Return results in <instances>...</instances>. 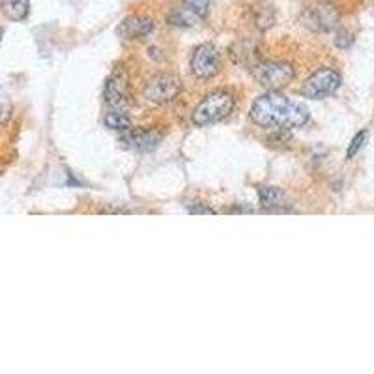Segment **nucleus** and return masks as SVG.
Here are the masks:
<instances>
[{"mask_svg":"<svg viewBox=\"0 0 374 374\" xmlns=\"http://www.w3.org/2000/svg\"><path fill=\"white\" fill-rule=\"evenodd\" d=\"M152 31V19L142 16L126 17V19L120 23V26H118V34H120L122 38H126V40H139V38H144V36H148Z\"/></svg>","mask_w":374,"mask_h":374,"instance_id":"nucleus-8","label":"nucleus"},{"mask_svg":"<svg viewBox=\"0 0 374 374\" xmlns=\"http://www.w3.org/2000/svg\"><path fill=\"white\" fill-rule=\"evenodd\" d=\"M219 66H221V62H219V53L215 47L204 43V46L195 49L191 58V70L195 77L210 79V77L218 75Z\"/></svg>","mask_w":374,"mask_h":374,"instance_id":"nucleus-6","label":"nucleus"},{"mask_svg":"<svg viewBox=\"0 0 374 374\" xmlns=\"http://www.w3.org/2000/svg\"><path fill=\"white\" fill-rule=\"evenodd\" d=\"M180 79L174 75H169V73H159V75H154L150 81H148L146 88H144V94L150 102L157 103V105H165V103L174 102L180 94Z\"/></svg>","mask_w":374,"mask_h":374,"instance_id":"nucleus-5","label":"nucleus"},{"mask_svg":"<svg viewBox=\"0 0 374 374\" xmlns=\"http://www.w3.org/2000/svg\"><path fill=\"white\" fill-rule=\"evenodd\" d=\"M304 23L314 32H329L339 23V14L329 4L313 6L304 14Z\"/></svg>","mask_w":374,"mask_h":374,"instance_id":"nucleus-7","label":"nucleus"},{"mask_svg":"<svg viewBox=\"0 0 374 374\" xmlns=\"http://www.w3.org/2000/svg\"><path fill=\"white\" fill-rule=\"evenodd\" d=\"M258 201L264 206L266 212H281V206L284 204V193L279 187L266 186L258 189Z\"/></svg>","mask_w":374,"mask_h":374,"instance_id":"nucleus-11","label":"nucleus"},{"mask_svg":"<svg viewBox=\"0 0 374 374\" xmlns=\"http://www.w3.org/2000/svg\"><path fill=\"white\" fill-rule=\"evenodd\" d=\"M28 0H0V11L11 21H23L28 16Z\"/></svg>","mask_w":374,"mask_h":374,"instance_id":"nucleus-12","label":"nucleus"},{"mask_svg":"<svg viewBox=\"0 0 374 374\" xmlns=\"http://www.w3.org/2000/svg\"><path fill=\"white\" fill-rule=\"evenodd\" d=\"M275 21V16H273L272 8H257V16H255V23H257L258 28H269Z\"/></svg>","mask_w":374,"mask_h":374,"instance_id":"nucleus-15","label":"nucleus"},{"mask_svg":"<svg viewBox=\"0 0 374 374\" xmlns=\"http://www.w3.org/2000/svg\"><path fill=\"white\" fill-rule=\"evenodd\" d=\"M105 126L111 129H118V132H126V129H132V118L122 111H111L107 112Z\"/></svg>","mask_w":374,"mask_h":374,"instance_id":"nucleus-14","label":"nucleus"},{"mask_svg":"<svg viewBox=\"0 0 374 374\" xmlns=\"http://www.w3.org/2000/svg\"><path fill=\"white\" fill-rule=\"evenodd\" d=\"M234 109V96L230 92L218 90L206 96L193 112V122L197 126H210L227 118Z\"/></svg>","mask_w":374,"mask_h":374,"instance_id":"nucleus-2","label":"nucleus"},{"mask_svg":"<svg viewBox=\"0 0 374 374\" xmlns=\"http://www.w3.org/2000/svg\"><path fill=\"white\" fill-rule=\"evenodd\" d=\"M294 75H296V71L287 62H264L258 68H255V79L272 90L289 85Z\"/></svg>","mask_w":374,"mask_h":374,"instance_id":"nucleus-4","label":"nucleus"},{"mask_svg":"<svg viewBox=\"0 0 374 374\" xmlns=\"http://www.w3.org/2000/svg\"><path fill=\"white\" fill-rule=\"evenodd\" d=\"M182 2L186 8L195 11L198 17H203L208 11V8H210V0H182Z\"/></svg>","mask_w":374,"mask_h":374,"instance_id":"nucleus-16","label":"nucleus"},{"mask_svg":"<svg viewBox=\"0 0 374 374\" xmlns=\"http://www.w3.org/2000/svg\"><path fill=\"white\" fill-rule=\"evenodd\" d=\"M197 14L189 10V8H186V6H183V8H178L176 11H172L171 16H169V23L176 26H193L197 25Z\"/></svg>","mask_w":374,"mask_h":374,"instance_id":"nucleus-13","label":"nucleus"},{"mask_svg":"<svg viewBox=\"0 0 374 374\" xmlns=\"http://www.w3.org/2000/svg\"><path fill=\"white\" fill-rule=\"evenodd\" d=\"M161 141V135L156 132H144V129H137V132H129V135H126L122 139V142L127 148L139 150V152H150L154 148H157Z\"/></svg>","mask_w":374,"mask_h":374,"instance_id":"nucleus-9","label":"nucleus"},{"mask_svg":"<svg viewBox=\"0 0 374 374\" xmlns=\"http://www.w3.org/2000/svg\"><path fill=\"white\" fill-rule=\"evenodd\" d=\"M127 92V75L126 71H117L112 73L111 79L105 85V100L111 105H120L126 100Z\"/></svg>","mask_w":374,"mask_h":374,"instance_id":"nucleus-10","label":"nucleus"},{"mask_svg":"<svg viewBox=\"0 0 374 374\" xmlns=\"http://www.w3.org/2000/svg\"><path fill=\"white\" fill-rule=\"evenodd\" d=\"M365 139H367V132L358 133V135L352 139V142H350V148H348V154H346V156H348V159H352V157H354L356 154L359 152V148L363 146Z\"/></svg>","mask_w":374,"mask_h":374,"instance_id":"nucleus-17","label":"nucleus"},{"mask_svg":"<svg viewBox=\"0 0 374 374\" xmlns=\"http://www.w3.org/2000/svg\"><path fill=\"white\" fill-rule=\"evenodd\" d=\"M189 212L191 213H213L212 208H189Z\"/></svg>","mask_w":374,"mask_h":374,"instance_id":"nucleus-19","label":"nucleus"},{"mask_svg":"<svg viewBox=\"0 0 374 374\" xmlns=\"http://www.w3.org/2000/svg\"><path fill=\"white\" fill-rule=\"evenodd\" d=\"M251 118L258 126L272 127V129H292L301 127L309 122L307 107L277 92H268L253 103Z\"/></svg>","mask_w":374,"mask_h":374,"instance_id":"nucleus-1","label":"nucleus"},{"mask_svg":"<svg viewBox=\"0 0 374 374\" xmlns=\"http://www.w3.org/2000/svg\"><path fill=\"white\" fill-rule=\"evenodd\" d=\"M2 36H4V32H2V28H0V41H2Z\"/></svg>","mask_w":374,"mask_h":374,"instance_id":"nucleus-20","label":"nucleus"},{"mask_svg":"<svg viewBox=\"0 0 374 374\" xmlns=\"http://www.w3.org/2000/svg\"><path fill=\"white\" fill-rule=\"evenodd\" d=\"M352 41H354V38H352L350 32L341 31L339 34H337V38H335V46L341 47V49H346V47L352 46Z\"/></svg>","mask_w":374,"mask_h":374,"instance_id":"nucleus-18","label":"nucleus"},{"mask_svg":"<svg viewBox=\"0 0 374 374\" xmlns=\"http://www.w3.org/2000/svg\"><path fill=\"white\" fill-rule=\"evenodd\" d=\"M341 86L339 71L331 70V68H322V70L314 71L307 81L301 86V94L309 100H324V97L331 96L337 92Z\"/></svg>","mask_w":374,"mask_h":374,"instance_id":"nucleus-3","label":"nucleus"}]
</instances>
